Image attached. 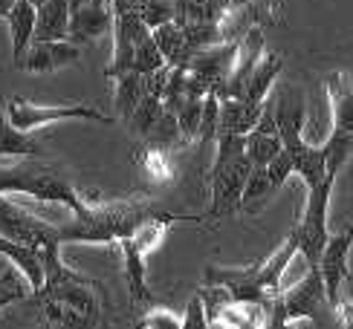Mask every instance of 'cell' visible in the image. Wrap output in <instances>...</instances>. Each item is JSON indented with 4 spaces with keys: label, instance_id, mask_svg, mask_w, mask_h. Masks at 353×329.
Instances as JSON below:
<instances>
[{
    "label": "cell",
    "instance_id": "f546056e",
    "mask_svg": "<svg viewBox=\"0 0 353 329\" xmlns=\"http://www.w3.org/2000/svg\"><path fill=\"white\" fill-rule=\"evenodd\" d=\"M165 113V101L159 98V96H145L139 104H137V110L130 113V118H128V125L134 127L142 139H148L151 136V130H154V125L159 122V116Z\"/></svg>",
    "mask_w": 353,
    "mask_h": 329
},
{
    "label": "cell",
    "instance_id": "cb8c5ba5",
    "mask_svg": "<svg viewBox=\"0 0 353 329\" xmlns=\"http://www.w3.org/2000/svg\"><path fill=\"white\" fill-rule=\"evenodd\" d=\"M154 41H157L159 52L165 55L168 67H188L191 55H194V47L188 43L183 26L176 23V21H168L163 26H157L154 29Z\"/></svg>",
    "mask_w": 353,
    "mask_h": 329
},
{
    "label": "cell",
    "instance_id": "9c48e42d",
    "mask_svg": "<svg viewBox=\"0 0 353 329\" xmlns=\"http://www.w3.org/2000/svg\"><path fill=\"white\" fill-rule=\"evenodd\" d=\"M3 116L14 127L21 130H38V127H47V125H55V122H70V118H87V122H99V125H110L113 118L105 116L99 107L93 104H64V107H43V104H35L29 98H21L14 96L6 101L3 107Z\"/></svg>",
    "mask_w": 353,
    "mask_h": 329
},
{
    "label": "cell",
    "instance_id": "7c38bea8",
    "mask_svg": "<svg viewBox=\"0 0 353 329\" xmlns=\"http://www.w3.org/2000/svg\"><path fill=\"white\" fill-rule=\"evenodd\" d=\"M281 295H284V304H287L290 323L292 321H313L316 323L319 318H325V312L330 309L325 280H321L319 268H307V275L296 283V286L281 292Z\"/></svg>",
    "mask_w": 353,
    "mask_h": 329
},
{
    "label": "cell",
    "instance_id": "5bb4252c",
    "mask_svg": "<svg viewBox=\"0 0 353 329\" xmlns=\"http://www.w3.org/2000/svg\"><path fill=\"white\" fill-rule=\"evenodd\" d=\"M79 58H81V47L72 41H32L14 67L32 72V76H50V72L76 64Z\"/></svg>",
    "mask_w": 353,
    "mask_h": 329
},
{
    "label": "cell",
    "instance_id": "ffe728a7",
    "mask_svg": "<svg viewBox=\"0 0 353 329\" xmlns=\"http://www.w3.org/2000/svg\"><path fill=\"white\" fill-rule=\"evenodd\" d=\"M6 26H9V38H12V61L18 64L23 52L29 50V43L35 38V21H38V9L29 0H14V6L6 14Z\"/></svg>",
    "mask_w": 353,
    "mask_h": 329
},
{
    "label": "cell",
    "instance_id": "3957f363",
    "mask_svg": "<svg viewBox=\"0 0 353 329\" xmlns=\"http://www.w3.org/2000/svg\"><path fill=\"white\" fill-rule=\"evenodd\" d=\"M214 142H217V153L209 173V188H212L209 217L223 220L232 214H241V197L246 176L252 171V159L246 153V136L217 133Z\"/></svg>",
    "mask_w": 353,
    "mask_h": 329
},
{
    "label": "cell",
    "instance_id": "52a82bcc",
    "mask_svg": "<svg viewBox=\"0 0 353 329\" xmlns=\"http://www.w3.org/2000/svg\"><path fill=\"white\" fill-rule=\"evenodd\" d=\"M336 179L327 176L321 179L319 185L307 188V205L301 211L299 226L292 229V240L299 246V254L307 260V266L316 268L321 260V251H325L327 240H330V229H327V214H330V193H333Z\"/></svg>",
    "mask_w": 353,
    "mask_h": 329
},
{
    "label": "cell",
    "instance_id": "8992f818",
    "mask_svg": "<svg viewBox=\"0 0 353 329\" xmlns=\"http://www.w3.org/2000/svg\"><path fill=\"white\" fill-rule=\"evenodd\" d=\"M99 295H101L99 283L72 272L61 257L47 260V280H43L41 292H35V297H41V301H58L70 309H76L87 321V326H99V318H101Z\"/></svg>",
    "mask_w": 353,
    "mask_h": 329
},
{
    "label": "cell",
    "instance_id": "8d00e7d4",
    "mask_svg": "<svg viewBox=\"0 0 353 329\" xmlns=\"http://www.w3.org/2000/svg\"><path fill=\"white\" fill-rule=\"evenodd\" d=\"M41 309H43V315H47V321L52 326H72V329L87 326V321L79 315L76 309H70V306L58 304V301H41Z\"/></svg>",
    "mask_w": 353,
    "mask_h": 329
},
{
    "label": "cell",
    "instance_id": "d6a6232c",
    "mask_svg": "<svg viewBox=\"0 0 353 329\" xmlns=\"http://www.w3.org/2000/svg\"><path fill=\"white\" fill-rule=\"evenodd\" d=\"M148 145L165 147V151H171L174 145H183V130H180V122H176V113H171V110L165 107V113L159 116V122H157L154 130H151Z\"/></svg>",
    "mask_w": 353,
    "mask_h": 329
},
{
    "label": "cell",
    "instance_id": "e0dca14e",
    "mask_svg": "<svg viewBox=\"0 0 353 329\" xmlns=\"http://www.w3.org/2000/svg\"><path fill=\"white\" fill-rule=\"evenodd\" d=\"M0 254L26 277L29 289L41 292L43 280H47V251L21 240H9V237L0 234Z\"/></svg>",
    "mask_w": 353,
    "mask_h": 329
},
{
    "label": "cell",
    "instance_id": "f1b7e54d",
    "mask_svg": "<svg viewBox=\"0 0 353 329\" xmlns=\"http://www.w3.org/2000/svg\"><path fill=\"white\" fill-rule=\"evenodd\" d=\"M110 81L116 84V113H119L122 122H128L130 113L137 110V104L145 98V76L137 70H128Z\"/></svg>",
    "mask_w": 353,
    "mask_h": 329
},
{
    "label": "cell",
    "instance_id": "7bdbcfd3",
    "mask_svg": "<svg viewBox=\"0 0 353 329\" xmlns=\"http://www.w3.org/2000/svg\"><path fill=\"white\" fill-rule=\"evenodd\" d=\"M29 3H32V6H35V9H38V6H41V3H47V0H29Z\"/></svg>",
    "mask_w": 353,
    "mask_h": 329
},
{
    "label": "cell",
    "instance_id": "603a6c76",
    "mask_svg": "<svg viewBox=\"0 0 353 329\" xmlns=\"http://www.w3.org/2000/svg\"><path fill=\"white\" fill-rule=\"evenodd\" d=\"M32 41H70V3L67 0H47V3L38 6Z\"/></svg>",
    "mask_w": 353,
    "mask_h": 329
},
{
    "label": "cell",
    "instance_id": "7a4b0ae2",
    "mask_svg": "<svg viewBox=\"0 0 353 329\" xmlns=\"http://www.w3.org/2000/svg\"><path fill=\"white\" fill-rule=\"evenodd\" d=\"M270 101V98H267ZM275 116L278 133L284 139V151L292 156V173L304 179L307 188L319 185L321 179H327V164H325V151L321 145H313L304 136V118H307V104L301 89L284 87L270 104Z\"/></svg>",
    "mask_w": 353,
    "mask_h": 329
},
{
    "label": "cell",
    "instance_id": "484cf974",
    "mask_svg": "<svg viewBox=\"0 0 353 329\" xmlns=\"http://www.w3.org/2000/svg\"><path fill=\"white\" fill-rule=\"evenodd\" d=\"M43 153L41 142L29 130L14 127L0 110V156H18V159H38Z\"/></svg>",
    "mask_w": 353,
    "mask_h": 329
},
{
    "label": "cell",
    "instance_id": "8fae6325",
    "mask_svg": "<svg viewBox=\"0 0 353 329\" xmlns=\"http://www.w3.org/2000/svg\"><path fill=\"white\" fill-rule=\"evenodd\" d=\"M350 248H353V237L345 229L336 234L330 231V240L316 266L321 272V280H325L327 304L333 312H339V306H342V283L347 280V272H350Z\"/></svg>",
    "mask_w": 353,
    "mask_h": 329
},
{
    "label": "cell",
    "instance_id": "4316f807",
    "mask_svg": "<svg viewBox=\"0 0 353 329\" xmlns=\"http://www.w3.org/2000/svg\"><path fill=\"white\" fill-rule=\"evenodd\" d=\"M278 193V185L272 182V176L267 171V164H252V171L246 176L243 185V197H241V211L246 214H258Z\"/></svg>",
    "mask_w": 353,
    "mask_h": 329
},
{
    "label": "cell",
    "instance_id": "1f68e13d",
    "mask_svg": "<svg viewBox=\"0 0 353 329\" xmlns=\"http://www.w3.org/2000/svg\"><path fill=\"white\" fill-rule=\"evenodd\" d=\"M163 67H168V61H165V55L159 52L157 41H154V32H151L148 38L139 41L137 47H134V67H130V70L142 72V76H148V72H157V70H163Z\"/></svg>",
    "mask_w": 353,
    "mask_h": 329
},
{
    "label": "cell",
    "instance_id": "9a60e30c",
    "mask_svg": "<svg viewBox=\"0 0 353 329\" xmlns=\"http://www.w3.org/2000/svg\"><path fill=\"white\" fill-rule=\"evenodd\" d=\"M234 55H238V41H220V43H212V47H205V50H197L191 55L185 70L194 78H200L209 89H220L232 72Z\"/></svg>",
    "mask_w": 353,
    "mask_h": 329
},
{
    "label": "cell",
    "instance_id": "60d3db41",
    "mask_svg": "<svg viewBox=\"0 0 353 329\" xmlns=\"http://www.w3.org/2000/svg\"><path fill=\"white\" fill-rule=\"evenodd\" d=\"M12 6H14V0H0V18H6Z\"/></svg>",
    "mask_w": 353,
    "mask_h": 329
},
{
    "label": "cell",
    "instance_id": "83f0119b",
    "mask_svg": "<svg viewBox=\"0 0 353 329\" xmlns=\"http://www.w3.org/2000/svg\"><path fill=\"white\" fill-rule=\"evenodd\" d=\"M176 23H223L229 0H174Z\"/></svg>",
    "mask_w": 353,
    "mask_h": 329
},
{
    "label": "cell",
    "instance_id": "2e32d148",
    "mask_svg": "<svg viewBox=\"0 0 353 329\" xmlns=\"http://www.w3.org/2000/svg\"><path fill=\"white\" fill-rule=\"evenodd\" d=\"M263 52H267V50H263V32H261V26H252L238 41V55H234L229 78L223 81V87H220V89H214V93L220 98H241L243 89H246V81H249V76H252V70H255L258 58Z\"/></svg>",
    "mask_w": 353,
    "mask_h": 329
},
{
    "label": "cell",
    "instance_id": "6da1fadb",
    "mask_svg": "<svg viewBox=\"0 0 353 329\" xmlns=\"http://www.w3.org/2000/svg\"><path fill=\"white\" fill-rule=\"evenodd\" d=\"M154 217H171L176 222H203V217L191 214H174L163 208L154 197H125V200H108L90 205L81 214H72L67 226H61V243H99L110 246L119 243L122 237H134V231Z\"/></svg>",
    "mask_w": 353,
    "mask_h": 329
},
{
    "label": "cell",
    "instance_id": "277c9868",
    "mask_svg": "<svg viewBox=\"0 0 353 329\" xmlns=\"http://www.w3.org/2000/svg\"><path fill=\"white\" fill-rule=\"evenodd\" d=\"M0 193H23L41 202H61L72 214H81L87 202L79 197V191L61 173L41 162L14 164V168H0Z\"/></svg>",
    "mask_w": 353,
    "mask_h": 329
},
{
    "label": "cell",
    "instance_id": "e575fe53",
    "mask_svg": "<svg viewBox=\"0 0 353 329\" xmlns=\"http://www.w3.org/2000/svg\"><path fill=\"white\" fill-rule=\"evenodd\" d=\"M139 162H142L145 176L157 179V182H165V179H171V173H174L165 147H154V145H148V151H142Z\"/></svg>",
    "mask_w": 353,
    "mask_h": 329
},
{
    "label": "cell",
    "instance_id": "d6986e66",
    "mask_svg": "<svg viewBox=\"0 0 353 329\" xmlns=\"http://www.w3.org/2000/svg\"><path fill=\"white\" fill-rule=\"evenodd\" d=\"M119 254L125 263V277H128V289H130V301L134 304H154V292L148 286V272H145V254L134 237H122L119 243Z\"/></svg>",
    "mask_w": 353,
    "mask_h": 329
},
{
    "label": "cell",
    "instance_id": "836d02e7",
    "mask_svg": "<svg viewBox=\"0 0 353 329\" xmlns=\"http://www.w3.org/2000/svg\"><path fill=\"white\" fill-rule=\"evenodd\" d=\"M217 130H220V96L214 89H209L203 98V116H200V133H197V142H212L217 139Z\"/></svg>",
    "mask_w": 353,
    "mask_h": 329
},
{
    "label": "cell",
    "instance_id": "ac0fdd59",
    "mask_svg": "<svg viewBox=\"0 0 353 329\" xmlns=\"http://www.w3.org/2000/svg\"><path fill=\"white\" fill-rule=\"evenodd\" d=\"M281 151H284V139H281V133H278L275 116H272L270 101H267L258 125L246 133V153L252 159V164H270Z\"/></svg>",
    "mask_w": 353,
    "mask_h": 329
},
{
    "label": "cell",
    "instance_id": "b9f144b4",
    "mask_svg": "<svg viewBox=\"0 0 353 329\" xmlns=\"http://www.w3.org/2000/svg\"><path fill=\"white\" fill-rule=\"evenodd\" d=\"M246 3H249V0H229V6H232V9H234V6H246Z\"/></svg>",
    "mask_w": 353,
    "mask_h": 329
},
{
    "label": "cell",
    "instance_id": "d590c367",
    "mask_svg": "<svg viewBox=\"0 0 353 329\" xmlns=\"http://www.w3.org/2000/svg\"><path fill=\"white\" fill-rule=\"evenodd\" d=\"M29 289V283L21 272H14V268H9V272L0 275V309H6L12 304H21Z\"/></svg>",
    "mask_w": 353,
    "mask_h": 329
},
{
    "label": "cell",
    "instance_id": "30bf717a",
    "mask_svg": "<svg viewBox=\"0 0 353 329\" xmlns=\"http://www.w3.org/2000/svg\"><path fill=\"white\" fill-rule=\"evenodd\" d=\"M205 286H220L234 304H270V292L263 289L258 277V263L243 266V268H223V266H209L205 268Z\"/></svg>",
    "mask_w": 353,
    "mask_h": 329
},
{
    "label": "cell",
    "instance_id": "7402d4cb",
    "mask_svg": "<svg viewBox=\"0 0 353 329\" xmlns=\"http://www.w3.org/2000/svg\"><path fill=\"white\" fill-rule=\"evenodd\" d=\"M281 70H284V58L281 55H275V52H263L258 58V64L252 70V76H249L246 81V89H243V96L246 101H255V104H263L270 98V93L275 89L278 84V76H281Z\"/></svg>",
    "mask_w": 353,
    "mask_h": 329
},
{
    "label": "cell",
    "instance_id": "f35d334b",
    "mask_svg": "<svg viewBox=\"0 0 353 329\" xmlns=\"http://www.w3.org/2000/svg\"><path fill=\"white\" fill-rule=\"evenodd\" d=\"M137 326H139V329H176V326H180V321H176L174 312L157 309V306H154L142 321H137Z\"/></svg>",
    "mask_w": 353,
    "mask_h": 329
},
{
    "label": "cell",
    "instance_id": "4dcf8cb0",
    "mask_svg": "<svg viewBox=\"0 0 353 329\" xmlns=\"http://www.w3.org/2000/svg\"><path fill=\"white\" fill-rule=\"evenodd\" d=\"M122 3H128L145 23L151 26V29H157V26H163V23L174 21V14H176L174 0H122Z\"/></svg>",
    "mask_w": 353,
    "mask_h": 329
},
{
    "label": "cell",
    "instance_id": "ba28073f",
    "mask_svg": "<svg viewBox=\"0 0 353 329\" xmlns=\"http://www.w3.org/2000/svg\"><path fill=\"white\" fill-rule=\"evenodd\" d=\"M0 234L9 240H21L47 251V260L61 257V229L50 226L47 220L35 217L18 202H9L6 193H0Z\"/></svg>",
    "mask_w": 353,
    "mask_h": 329
},
{
    "label": "cell",
    "instance_id": "74e56055",
    "mask_svg": "<svg viewBox=\"0 0 353 329\" xmlns=\"http://www.w3.org/2000/svg\"><path fill=\"white\" fill-rule=\"evenodd\" d=\"M212 321H209V309H205V297L203 292L197 289L194 295L188 297V304H185V312H183V329H205Z\"/></svg>",
    "mask_w": 353,
    "mask_h": 329
},
{
    "label": "cell",
    "instance_id": "ab89813d",
    "mask_svg": "<svg viewBox=\"0 0 353 329\" xmlns=\"http://www.w3.org/2000/svg\"><path fill=\"white\" fill-rule=\"evenodd\" d=\"M267 171H270V176H272V182H275L278 188H281V185L287 182V179L292 176V156H290L287 151H281V153H278V156L267 164Z\"/></svg>",
    "mask_w": 353,
    "mask_h": 329
},
{
    "label": "cell",
    "instance_id": "5b68a950",
    "mask_svg": "<svg viewBox=\"0 0 353 329\" xmlns=\"http://www.w3.org/2000/svg\"><path fill=\"white\" fill-rule=\"evenodd\" d=\"M325 89L333 125L327 139L321 142V151H325L327 176L339 179L342 168L353 156V72H330L325 78Z\"/></svg>",
    "mask_w": 353,
    "mask_h": 329
},
{
    "label": "cell",
    "instance_id": "d4e9b609",
    "mask_svg": "<svg viewBox=\"0 0 353 329\" xmlns=\"http://www.w3.org/2000/svg\"><path fill=\"white\" fill-rule=\"evenodd\" d=\"M296 254H299L296 240H292V237H287V240L278 246L267 260H261V263H258V277H261V283H263V289L270 292V297L281 292L284 272L290 268V263H292V257H296Z\"/></svg>",
    "mask_w": 353,
    "mask_h": 329
},
{
    "label": "cell",
    "instance_id": "4fadbf2b",
    "mask_svg": "<svg viewBox=\"0 0 353 329\" xmlns=\"http://www.w3.org/2000/svg\"><path fill=\"white\" fill-rule=\"evenodd\" d=\"M70 3V41L90 43L105 38L113 29V3L110 0H67Z\"/></svg>",
    "mask_w": 353,
    "mask_h": 329
},
{
    "label": "cell",
    "instance_id": "44dd1931",
    "mask_svg": "<svg viewBox=\"0 0 353 329\" xmlns=\"http://www.w3.org/2000/svg\"><path fill=\"white\" fill-rule=\"evenodd\" d=\"M267 107L246 98H220V130L217 133H238V136H246L249 130L258 125V118Z\"/></svg>",
    "mask_w": 353,
    "mask_h": 329
}]
</instances>
